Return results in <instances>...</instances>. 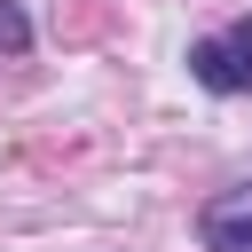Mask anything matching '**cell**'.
Here are the masks:
<instances>
[{
	"label": "cell",
	"instance_id": "7a4b0ae2",
	"mask_svg": "<svg viewBox=\"0 0 252 252\" xmlns=\"http://www.w3.org/2000/svg\"><path fill=\"white\" fill-rule=\"evenodd\" d=\"M197 236H205V252H252V181L220 189V197L205 205Z\"/></svg>",
	"mask_w": 252,
	"mask_h": 252
},
{
	"label": "cell",
	"instance_id": "3957f363",
	"mask_svg": "<svg viewBox=\"0 0 252 252\" xmlns=\"http://www.w3.org/2000/svg\"><path fill=\"white\" fill-rule=\"evenodd\" d=\"M0 47L16 55V47H32V24H24V8L16 0H0Z\"/></svg>",
	"mask_w": 252,
	"mask_h": 252
},
{
	"label": "cell",
	"instance_id": "6da1fadb",
	"mask_svg": "<svg viewBox=\"0 0 252 252\" xmlns=\"http://www.w3.org/2000/svg\"><path fill=\"white\" fill-rule=\"evenodd\" d=\"M189 79H197L205 94H252V16L189 39Z\"/></svg>",
	"mask_w": 252,
	"mask_h": 252
}]
</instances>
